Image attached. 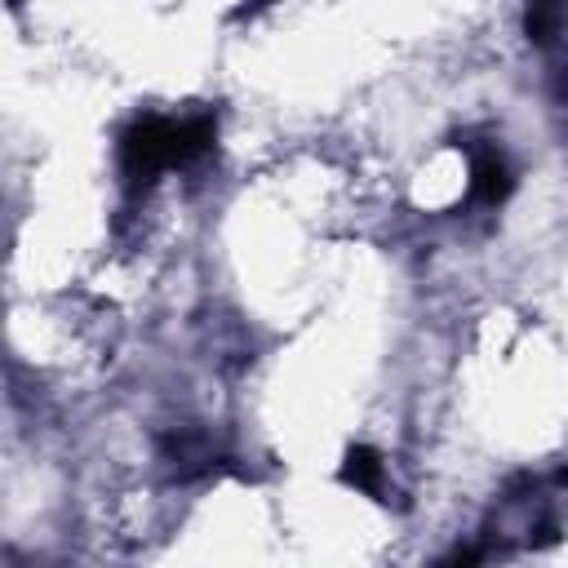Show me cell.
Instances as JSON below:
<instances>
[{
	"label": "cell",
	"instance_id": "1",
	"mask_svg": "<svg viewBox=\"0 0 568 568\" xmlns=\"http://www.w3.org/2000/svg\"><path fill=\"white\" fill-rule=\"evenodd\" d=\"M209 142H213V120L209 115H191V120L146 115L124 133L120 160H124L129 178H151L160 169H173V164H186V160L204 155Z\"/></svg>",
	"mask_w": 568,
	"mask_h": 568
},
{
	"label": "cell",
	"instance_id": "2",
	"mask_svg": "<svg viewBox=\"0 0 568 568\" xmlns=\"http://www.w3.org/2000/svg\"><path fill=\"white\" fill-rule=\"evenodd\" d=\"M510 169H506V160L497 155V151H479L475 155V164H470V191H475V200H484V204H501L506 195H510Z\"/></svg>",
	"mask_w": 568,
	"mask_h": 568
},
{
	"label": "cell",
	"instance_id": "3",
	"mask_svg": "<svg viewBox=\"0 0 568 568\" xmlns=\"http://www.w3.org/2000/svg\"><path fill=\"white\" fill-rule=\"evenodd\" d=\"M382 475H386V466H382V457L373 453V448H364V444H355L351 453H346V462H342V479L351 484V488H359V493H382Z\"/></svg>",
	"mask_w": 568,
	"mask_h": 568
}]
</instances>
